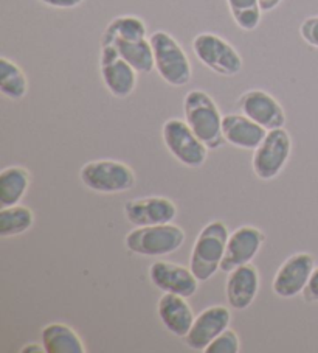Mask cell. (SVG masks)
<instances>
[{"label":"cell","mask_w":318,"mask_h":353,"mask_svg":"<svg viewBox=\"0 0 318 353\" xmlns=\"http://www.w3.org/2000/svg\"><path fill=\"white\" fill-rule=\"evenodd\" d=\"M225 143L240 150H256L267 136V130L246 114H227L222 119Z\"/></svg>","instance_id":"18"},{"label":"cell","mask_w":318,"mask_h":353,"mask_svg":"<svg viewBox=\"0 0 318 353\" xmlns=\"http://www.w3.org/2000/svg\"><path fill=\"white\" fill-rule=\"evenodd\" d=\"M259 272L252 263L230 271L227 285H225V294H227L229 305L237 310V312L248 308L259 293Z\"/></svg>","instance_id":"16"},{"label":"cell","mask_w":318,"mask_h":353,"mask_svg":"<svg viewBox=\"0 0 318 353\" xmlns=\"http://www.w3.org/2000/svg\"><path fill=\"white\" fill-rule=\"evenodd\" d=\"M229 236L227 226L219 220L208 223L200 230L189 255V268L200 283L210 280L221 270Z\"/></svg>","instance_id":"2"},{"label":"cell","mask_w":318,"mask_h":353,"mask_svg":"<svg viewBox=\"0 0 318 353\" xmlns=\"http://www.w3.org/2000/svg\"><path fill=\"white\" fill-rule=\"evenodd\" d=\"M21 352L22 353H41V352H45V349H44V345H42V343L41 344H36V343H32V344H25L21 349Z\"/></svg>","instance_id":"31"},{"label":"cell","mask_w":318,"mask_h":353,"mask_svg":"<svg viewBox=\"0 0 318 353\" xmlns=\"http://www.w3.org/2000/svg\"><path fill=\"white\" fill-rule=\"evenodd\" d=\"M299 36L306 44L318 48V16H310L299 26Z\"/></svg>","instance_id":"27"},{"label":"cell","mask_w":318,"mask_h":353,"mask_svg":"<svg viewBox=\"0 0 318 353\" xmlns=\"http://www.w3.org/2000/svg\"><path fill=\"white\" fill-rule=\"evenodd\" d=\"M281 2H283V0H259L262 13H271V11L279 7Z\"/></svg>","instance_id":"30"},{"label":"cell","mask_w":318,"mask_h":353,"mask_svg":"<svg viewBox=\"0 0 318 353\" xmlns=\"http://www.w3.org/2000/svg\"><path fill=\"white\" fill-rule=\"evenodd\" d=\"M149 41L158 77L173 88L187 86L193 78V67L180 42L173 34L162 30L152 33Z\"/></svg>","instance_id":"3"},{"label":"cell","mask_w":318,"mask_h":353,"mask_svg":"<svg viewBox=\"0 0 318 353\" xmlns=\"http://www.w3.org/2000/svg\"><path fill=\"white\" fill-rule=\"evenodd\" d=\"M149 280L163 293H173L187 297H193L198 293L199 279L194 276L191 268H187L179 263L158 260L154 261L148 270Z\"/></svg>","instance_id":"11"},{"label":"cell","mask_w":318,"mask_h":353,"mask_svg":"<svg viewBox=\"0 0 318 353\" xmlns=\"http://www.w3.org/2000/svg\"><path fill=\"white\" fill-rule=\"evenodd\" d=\"M241 350V341L236 332L229 327L218 338L211 341V344L206 347L205 353H237Z\"/></svg>","instance_id":"26"},{"label":"cell","mask_w":318,"mask_h":353,"mask_svg":"<svg viewBox=\"0 0 318 353\" xmlns=\"http://www.w3.org/2000/svg\"><path fill=\"white\" fill-rule=\"evenodd\" d=\"M32 184V176L25 167L11 165L0 173V204L10 207L19 204Z\"/></svg>","instance_id":"20"},{"label":"cell","mask_w":318,"mask_h":353,"mask_svg":"<svg viewBox=\"0 0 318 353\" xmlns=\"http://www.w3.org/2000/svg\"><path fill=\"white\" fill-rule=\"evenodd\" d=\"M292 154V139L284 128L267 131V136L253 151L252 168L256 178L272 181L283 172Z\"/></svg>","instance_id":"8"},{"label":"cell","mask_w":318,"mask_h":353,"mask_svg":"<svg viewBox=\"0 0 318 353\" xmlns=\"http://www.w3.org/2000/svg\"><path fill=\"white\" fill-rule=\"evenodd\" d=\"M162 139L169 153L185 167L199 168L206 162L208 147L195 136L185 120L169 119L165 121Z\"/></svg>","instance_id":"7"},{"label":"cell","mask_w":318,"mask_h":353,"mask_svg":"<svg viewBox=\"0 0 318 353\" xmlns=\"http://www.w3.org/2000/svg\"><path fill=\"white\" fill-rule=\"evenodd\" d=\"M34 224L33 210L27 205H10L0 210V236L10 239L28 232Z\"/></svg>","instance_id":"24"},{"label":"cell","mask_w":318,"mask_h":353,"mask_svg":"<svg viewBox=\"0 0 318 353\" xmlns=\"http://www.w3.org/2000/svg\"><path fill=\"white\" fill-rule=\"evenodd\" d=\"M314 270V255L308 252H297L290 255L278 268L273 277L272 290L275 296L281 297V299H292V297H297L298 294H303Z\"/></svg>","instance_id":"10"},{"label":"cell","mask_w":318,"mask_h":353,"mask_svg":"<svg viewBox=\"0 0 318 353\" xmlns=\"http://www.w3.org/2000/svg\"><path fill=\"white\" fill-rule=\"evenodd\" d=\"M266 241V235L255 226H241L231 232L227 241L221 271L230 272L236 268L252 263Z\"/></svg>","instance_id":"13"},{"label":"cell","mask_w":318,"mask_h":353,"mask_svg":"<svg viewBox=\"0 0 318 353\" xmlns=\"http://www.w3.org/2000/svg\"><path fill=\"white\" fill-rule=\"evenodd\" d=\"M126 220L136 228L173 223L177 216L174 201L165 196H148L127 201L123 207Z\"/></svg>","instance_id":"15"},{"label":"cell","mask_w":318,"mask_h":353,"mask_svg":"<svg viewBox=\"0 0 318 353\" xmlns=\"http://www.w3.org/2000/svg\"><path fill=\"white\" fill-rule=\"evenodd\" d=\"M230 14L244 32H253L259 27L262 10L259 0H227Z\"/></svg>","instance_id":"25"},{"label":"cell","mask_w":318,"mask_h":353,"mask_svg":"<svg viewBox=\"0 0 318 353\" xmlns=\"http://www.w3.org/2000/svg\"><path fill=\"white\" fill-rule=\"evenodd\" d=\"M41 3L56 10H72L81 5L84 0H39Z\"/></svg>","instance_id":"29"},{"label":"cell","mask_w":318,"mask_h":353,"mask_svg":"<svg viewBox=\"0 0 318 353\" xmlns=\"http://www.w3.org/2000/svg\"><path fill=\"white\" fill-rule=\"evenodd\" d=\"M185 230L174 223L136 228L125 236V246L143 257H165L174 254L185 243Z\"/></svg>","instance_id":"4"},{"label":"cell","mask_w":318,"mask_h":353,"mask_svg":"<svg viewBox=\"0 0 318 353\" xmlns=\"http://www.w3.org/2000/svg\"><path fill=\"white\" fill-rule=\"evenodd\" d=\"M0 92L11 101H19L28 94V78L19 64L0 58Z\"/></svg>","instance_id":"22"},{"label":"cell","mask_w":318,"mask_h":353,"mask_svg":"<svg viewBox=\"0 0 318 353\" xmlns=\"http://www.w3.org/2000/svg\"><path fill=\"white\" fill-rule=\"evenodd\" d=\"M100 74L104 86L117 99H126L137 88L138 72L114 46H101Z\"/></svg>","instance_id":"9"},{"label":"cell","mask_w":318,"mask_h":353,"mask_svg":"<svg viewBox=\"0 0 318 353\" xmlns=\"http://www.w3.org/2000/svg\"><path fill=\"white\" fill-rule=\"evenodd\" d=\"M185 121L208 150H219L225 143L222 134L224 115L219 106L205 90L193 89L183 99Z\"/></svg>","instance_id":"1"},{"label":"cell","mask_w":318,"mask_h":353,"mask_svg":"<svg viewBox=\"0 0 318 353\" xmlns=\"http://www.w3.org/2000/svg\"><path fill=\"white\" fill-rule=\"evenodd\" d=\"M117 48L121 58L126 59L138 74H149L156 69L154 63V52H152V46L149 38H143L138 41H121L117 39L112 44Z\"/></svg>","instance_id":"21"},{"label":"cell","mask_w":318,"mask_h":353,"mask_svg":"<svg viewBox=\"0 0 318 353\" xmlns=\"http://www.w3.org/2000/svg\"><path fill=\"white\" fill-rule=\"evenodd\" d=\"M193 52L202 64L221 77L241 74L244 61L227 39L216 33H200L193 39Z\"/></svg>","instance_id":"6"},{"label":"cell","mask_w":318,"mask_h":353,"mask_svg":"<svg viewBox=\"0 0 318 353\" xmlns=\"http://www.w3.org/2000/svg\"><path fill=\"white\" fill-rule=\"evenodd\" d=\"M158 319L177 338H185L195 319L188 299L179 294L165 293L157 303Z\"/></svg>","instance_id":"17"},{"label":"cell","mask_w":318,"mask_h":353,"mask_svg":"<svg viewBox=\"0 0 318 353\" xmlns=\"http://www.w3.org/2000/svg\"><path fill=\"white\" fill-rule=\"evenodd\" d=\"M303 297L308 303L318 302V266H315V270L312 272L308 285H306V288L303 291Z\"/></svg>","instance_id":"28"},{"label":"cell","mask_w":318,"mask_h":353,"mask_svg":"<svg viewBox=\"0 0 318 353\" xmlns=\"http://www.w3.org/2000/svg\"><path fill=\"white\" fill-rule=\"evenodd\" d=\"M231 322V313L227 307L213 305L200 312L193 322L185 338V344L191 350L205 352L211 341L227 330Z\"/></svg>","instance_id":"14"},{"label":"cell","mask_w":318,"mask_h":353,"mask_svg":"<svg viewBox=\"0 0 318 353\" xmlns=\"http://www.w3.org/2000/svg\"><path fill=\"white\" fill-rule=\"evenodd\" d=\"M241 112L246 114L267 131L284 128L287 117L281 103L266 90L252 89L244 92L237 100Z\"/></svg>","instance_id":"12"},{"label":"cell","mask_w":318,"mask_h":353,"mask_svg":"<svg viewBox=\"0 0 318 353\" xmlns=\"http://www.w3.org/2000/svg\"><path fill=\"white\" fill-rule=\"evenodd\" d=\"M41 343L45 353H85L84 341L70 325L52 322L41 332Z\"/></svg>","instance_id":"19"},{"label":"cell","mask_w":318,"mask_h":353,"mask_svg":"<svg viewBox=\"0 0 318 353\" xmlns=\"http://www.w3.org/2000/svg\"><path fill=\"white\" fill-rule=\"evenodd\" d=\"M148 38V28L143 19L137 16H118L107 23L101 36V46L112 44L114 41H138Z\"/></svg>","instance_id":"23"},{"label":"cell","mask_w":318,"mask_h":353,"mask_svg":"<svg viewBox=\"0 0 318 353\" xmlns=\"http://www.w3.org/2000/svg\"><path fill=\"white\" fill-rule=\"evenodd\" d=\"M79 179L89 190L101 194L129 192L137 182L134 170L125 162L98 159L84 163L79 170Z\"/></svg>","instance_id":"5"}]
</instances>
